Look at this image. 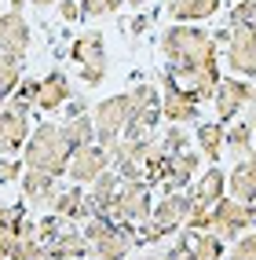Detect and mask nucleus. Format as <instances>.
I'll use <instances>...</instances> for the list:
<instances>
[{"mask_svg":"<svg viewBox=\"0 0 256 260\" xmlns=\"http://www.w3.org/2000/svg\"><path fill=\"white\" fill-rule=\"evenodd\" d=\"M59 15H62L66 22H81V19H84V15H81V4H77V0H59Z\"/></svg>","mask_w":256,"mask_h":260,"instance_id":"e433bc0d","label":"nucleus"},{"mask_svg":"<svg viewBox=\"0 0 256 260\" xmlns=\"http://www.w3.org/2000/svg\"><path fill=\"white\" fill-rule=\"evenodd\" d=\"M227 190H231L234 202L256 205V161L252 158H242V161L227 172Z\"/></svg>","mask_w":256,"mask_h":260,"instance_id":"4be33fe9","label":"nucleus"},{"mask_svg":"<svg viewBox=\"0 0 256 260\" xmlns=\"http://www.w3.org/2000/svg\"><path fill=\"white\" fill-rule=\"evenodd\" d=\"M161 260H194V253H191V238H179L172 249H168Z\"/></svg>","mask_w":256,"mask_h":260,"instance_id":"c9c22d12","label":"nucleus"},{"mask_svg":"<svg viewBox=\"0 0 256 260\" xmlns=\"http://www.w3.org/2000/svg\"><path fill=\"white\" fill-rule=\"evenodd\" d=\"M224 190H227V172H220V165L205 169L201 176L187 187V223L183 228L187 231H205L209 228V213H212V205L224 198Z\"/></svg>","mask_w":256,"mask_h":260,"instance_id":"20e7f679","label":"nucleus"},{"mask_svg":"<svg viewBox=\"0 0 256 260\" xmlns=\"http://www.w3.org/2000/svg\"><path fill=\"white\" fill-rule=\"evenodd\" d=\"M51 213L55 216H62V220H92V213H88V198H84V190H81V183H74V187H62L59 194H55V202H51Z\"/></svg>","mask_w":256,"mask_h":260,"instance_id":"5701e85b","label":"nucleus"},{"mask_svg":"<svg viewBox=\"0 0 256 260\" xmlns=\"http://www.w3.org/2000/svg\"><path fill=\"white\" fill-rule=\"evenodd\" d=\"M81 231L92 260H128V253L139 246V228H121L110 216H92Z\"/></svg>","mask_w":256,"mask_h":260,"instance_id":"7ed1b4c3","label":"nucleus"},{"mask_svg":"<svg viewBox=\"0 0 256 260\" xmlns=\"http://www.w3.org/2000/svg\"><path fill=\"white\" fill-rule=\"evenodd\" d=\"M234 4H238V0H234Z\"/></svg>","mask_w":256,"mask_h":260,"instance_id":"09e8293b","label":"nucleus"},{"mask_svg":"<svg viewBox=\"0 0 256 260\" xmlns=\"http://www.w3.org/2000/svg\"><path fill=\"white\" fill-rule=\"evenodd\" d=\"M37 84L41 77H22V84L11 92V107H19V110H37Z\"/></svg>","mask_w":256,"mask_h":260,"instance_id":"7c9ffc66","label":"nucleus"},{"mask_svg":"<svg viewBox=\"0 0 256 260\" xmlns=\"http://www.w3.org/2000/svg\"><path fill=\"white\" fill-rule=\"evenodd\" d=\"M224 136H227V128L220 125V121H201L198 125V132H194V140H198V154L205 161H220V154H224Z\"/></svg>","mask_w":256,"mask_h":260,"instance_id":"393cba45","label":"nucleus"},{"mask_svg":"<svg viewBox=\"0 0 256 260\" xmlns=\"http://www.w3.org/2000/svg\"><path fill=\"white\" fill-rule=\"evenodd\" d=\"M106 169H110V150L99 147V143H88V147H81L77 154H70V169H66V176L84 187V183L99 180V172H106Z\"/></svg>","mask_w":256,"mask_h":260,"instance_id":"2eb2a0df","label":"nucleus"},{"mask_svg":"<svg viewBox=\"0 0 256 260\" xmlns=\"http://www.w3.org/2000/svg\"><path fill=\"white\" fill-rule=\"evenodd\" d=\"M117 190H121V176H117L114 169L99 172V180H92V190L84 198H88V213L92 216H110V205L117 198Z\"/></svg>","mask_w":256,"mask_h":260,"instance_id":"6ab92c4d","label":"nucleus"},{"mask_svg":"<svg viewBox=\"0 0 256 260\" xmlns=\"http://www.w3.org/2000/svg\"><path fill=\"white\" fill-rule=\"evenodd\" d=\"M0 260H8V256H4V253H0Z\"/></svg>","mask_w":256,"mask_h":260,"instance_id":"a18cd8bd","label":"nucleus"},{"mask_svg":"<svg viewBox=\"0 0 256 260\" xmlns=\"http://www.w3.org/2000/svg\"><path fill=\"white\" fill-rule=\"evenodd\" d=\"M158 150H165V154H179V150H187V132H183V125H172V128H168V132L161 136Z\"/></svg>","mask_w":256,"mask_h":260,"instance_id":"473e14b6","label":"nucleus"},{"mask_svg":"<svg viewBox=\"0 0 256 260\" xmlns=\"http://www.w3.org/2000/svg\"><path fill=\"white\" fill-rule=\"evenodd\" d=\"M26 231H33V223L26 220V209H22V205H8V202H0V238L26 235Z\"/></svg>","mask_w":256,"mask_h":260,"instance_id":"cd10ccee","label":"nucleus"},{"mask_svg":"<svg viewBox=\"0 0 256 260\" xmlns=\"http://www.w3.org/2000/svg\"><path fill=\"white\" fill-rule=\"evenodd\" d=\"M216 44H224V62L238 77H256V26H227L216 33Z\"/></svg>","mask_w":256,"mask_h":260,"instance_id":"39448f33","label":"nucleus"},{"mask_svg":"<svg viewBox=\"0 0 256 260\" xmlns=\"http://www.w3.org/2000/svg\"><path fill=\"white\" fill-rule=\"evenodd\" d=\"M41 260H51V256H48V253H44V256H41Z\"/></svg>","mask_w":256,"mask_h":260,"instance_id":"c03bdc74","label":"nucleus"},{"mask_svg":"<svg viewBox=\"0 0 256 260\" xmlns=\"http://www.w3.org/2000/svg\"><path fill=\"white\" fill-rule=\"evenodd\" d=\"M4 107H8V95H0V110H4Z\"/></svg>","mask_w":256,"mask_h":260,"instance_id":"a19ab883","label":"nucleus"},{"mask_svg":"<svg viewBox=\"0 0 256 260\" xmlns=\"http://www.w3.org/2000/svg\"><path fill=\"white\" fill-rule=\"evenodd\" d=\"M212 103H216V121H220V125H227V121H234L245 107H252L256 92H252V84H245L242 77H220Z\"/></svg>","mask_w":256,"mask_h":260,"instance_id":"9b49d317","label":"nucleus"},{"mask_svg":"<svg viewBox=\"0 0 256 260\" xmlns=\"http://www.w3.org/2000/svg\"><path fill=\"white\" fill-rule=\"evenodd\" d=\"M70 99H74V84H70V77H66L62 70H51V74L41 77V84H37V110L55 114Z\"/></svg>","mask_w":256,"mask_h":260,"instance_id":"a211bd4d","label":"nucleus"},{"mask_svg":"<svg viewBox=\"0 0 256 260\" xmlns=\"http://www.w3.org/2000/svg\"><path fill=\"white\" fill-rule=\"evenodd\" d=\"M26 165L15 161V158H0V183H11V180H22Z\"/></svg>","mask_w":256,"mask_h":260,"instance_id":"f704fd0d","label":"nucleus"},{"mask_svg":"<svg viewBox=\"0 0 256 260\" xmlns=\"http://www.w3.org/2000/svg\"><path fill=\"white\" fill-rule=\"evenodd\" d=\"M161 59L165 74L191 95L198 107L216 95L220 66H216V37L201 26H168L161 33Z\"/></svg>","mask_w":256,"mask_h":260,"instance_id":"f257e3e1","label":"nucleus"},{"mask_svg":"<svg viewBox=\"0 0 256 260\" xmlns=\"http://www.w3.org/2000/svg\"><path fill=\"white\" fill-rule=\"evenodd\" d=\"M22 84V59L8 55V51H0V95H8Z\"/></svg>","mask_w":256,"mask_h":260,"instance_id":"c756f323","label":"nucleus"},{"mask_svg":"<svg viewBox=\"0 0 256 260\" xmlns=\"http://www.w3.org/2000/svg\"><path fill=\"white\" fill-rule=\"evenodd\" d=\"M249 158H252V161H256V147H252V154H249Z\"/></svg>","mask_w":256,"mask_h":260,"instance_id":"79ce46f5","label":"nucleus"},{"mask_svg":"<svg viewBox=\"0 0 256 260\" xmlns=\"http://www.w3.org/2000/svg\"><path fill=\"white\" fill-rule=\"evenodd\" d=\"M224 0H168V19L179 26H194V22H209L220 11Z\"/></svg>","mask_w":256,"mask_h":260,"instance_id":"aec40b11","label":"nucleus"},{"mask_svg":"<svg viewBox=\"0 0 256 260\" xmlns=\"http://www.w3.org/2000/svg\"><path fill=\"white\" fill-rule=\"evenodd\" d=\"M29 110H19V107H8L0 110V158H15L26 140H29Z\"/></svg>","mask_w":256,"mask_h":260,"instance_id":"f8f14e48","label":"nucleus"},{"mask_svg":"<svg viewBox=\"0 0 256 260\" xmlns=\"http://www.w3.org/2000/svg\"><path fill=\"white\" fill-rule=\"evenodd\" d=\"M84 19H99V15H114L117 8H125L128 0H77Z\"/></svg>","mask_w":256,"mask_h":260,"instance_id":"2f4dec72","label":"nucleus"},{"mask_svg":"<svg viewBox=\"0 0 256 260\" xmlns=\"http://www.w3.org/2000/svg\"><path fill=\"white\" fill-rule=\"evenodd\" d=\"M158 81H161V117L172 121V125H187V121H194V117H198V103L187 95L165 70H161Z\"/></svg>","mask_w":256,"mask_h":260,"instance_id":"4468645a","label":"nucleus"},{"mask_svg":"<svg viewBox=\"0 0 256 260\" xmlns=\"http://www.w3.org/2000/svg\"><path fill=\"white\" fill-rule=\"evenodd\" d=\"M70 59L77 62V77L84 84H102L106 77V41L99 29H84L70 44Z\"/></svg>","mask_w":256,"mask_h":260,"instance_id":"0eeeda50","label":"nucleus"},{"mask_svg":"<svg viewBox=\"0 0 256 260\" xmlns=\"http://www.w3.org/2000/svg\"><path fill=\"white\" fill-rule=\"evenodd\" d=\"M252 92H256V84H252Z\"/></svg>","mask_w":256,"mask_h":260,"instance_id":"49530a36","label":"nucleus"},{"mask_svg":"<svg viewBox=\"0 0 256 260\" xmlns=\"http://www.w3.org/2000/svg\"><path fill=\"white\" fill-rule=\"evenodd\" d=\"M29 4L37 8V11H44V8H59V0H29Z\"/></svg>","mask_w":256,"mask_h":260,"instance_id":"58836bf2","label":"nucleus"},{"mask_svg":"<svg viewBox=\"0 0 256 260\" xmlns=\"http://www.w3.org/2000/svg\"><path fill=\"white\" fill-rule=\"evenodd\" d=\"M139 260H158V256H139Z\"/></svg>","mask_w":256,"mask_h":260,"instance_id":"37998d69","label":"nucleus"},{"mask_svg":"<svg viewBox=\"0 0 256 260\" xmlns=\"http://www.w3.org/2000/svg\"><path fill=\"white\" fill-rule=\"evenodd\" d=\"M147 26H150V19H147V15H139V19L132 22V33H147Z\"/></svg>","mask_w":256,"mask_h":260,"instance_id":"4c0bfd02","label":"nucleus"},{"mask_svg":"<svg viewBox=\"0 0 256 260\" xmlns=\"http://www.w3.org/2000/svg\"><path fill=\"white\" fill-rule=\"evenodd\" d=\"M150 213H154L150 183L147 180L121 183V190H117V198L110 205V220L121 223V228H143V223H150Z\"/></svg>","mask_w":256,"mask_h":260,"instance_id":"423d86ee","label":"nucleus"},{"mask_svg":"<svg viewBox=\"0 0 256 260\" xmlns=\"http://www.w3.org/2000/svg\"><path fill=\"white\" fill-rule=\"evenodd\" d=\"M143 4H150V0H128V8H143Z\"/></svg>","mask_w":256,"mask_h":260,"instance_id":"ea45409f","label":"nucleus"},{"mask_svg":"<svg viewBox=\"0 0 256 260\" xmlns=\"http://www.w3.org/2000/svg\"><path fill=\"white\" fill-rule=\"evenodd\" d=\"M62 140H66V147H70V154H77L81 147L95 143V121H92V114L66 117V125H62Z\"/></svg>","mask_w":256,"mask_h":260,"instance_id":"bb28decb","label":"nucleus"},{"mask_svg":"<svg viewBox=\"0 0 256 260\" xmlns=\"http://www.w3.org/2000/svg\"><path fill=\"white\" fill-rule=\"evenodd\" d=\"M231 260H256V231H245L242 238L234 242Z\"/></svg>","mask_w":256,"mask_h":260,"instance_id":"72a5a7b5","label":"nucleus"},{"mask_svg":"<svg viewBox=\"0 0 256 260\" xmlns=\"http://www.w3.org/2000/svg\"><path fill=\"white\" fill-rule=\"evenodd\" d=\"M29 44H33V29H29V22H26V15H22L19 8L0 11V51L22 59L26 51H29Z\"/></svg>","mask_w":256,"mask_h":260,"instance_id":"ddd939ff","label":"nucleus"},{"mask_svg":"<svg viewBox=\"0 0 256 260\" xmlns=\"http://www.w3.org/2000/svg\"><path fill=\"white\" fill-rule=\"evenodd\" d=\"M44 253L51 260H84L88 256V242H84V231L74 220H62V228L44 242Z\"/></svg>","mask_w":256,"mask_h":260,"instance_id":"dca6fc26","label":"nucleus"},{"mask_svg":"<svg viewBox=\"0 0 256 260\" xmlns=\"http://www.w3.org/2000/svg\"><path fill=\"white\" fill-rule=\"evenodd\" d=\"M252 136H256V107H249V114L242 117V121H234V125L227 128V136H224V150H231L238 161L242 158H249L252 154Z\"/></svg>","mask_w":256,"mask_h":260,"instance_id":"412c9836","label":"nucleus"},{"mask_svg":"<svg viewBox=\"0 0 256 260\" xmlns=\"http://www.w3.org/2000/svg\"><path fill=\"white\" fill-rule=\"evenodd\" d=\"M0 4H4V0H0Z\"/></svg>","mask_w":256,"mask_h":260,"instance_id":"de8ad7c7","label":"nucleus"},{"mask_svg":"<svg viewBox=\"0 0 256 260\" xmlns=\"http://www.w3.org/2000/svg\"><path fill=\"white\" fill-rule=\"evenodd\" d=\"M22 165L37 169V172H48V176H55V180L66 176V169H70V147L62 140V125L41 121V125L29 132L26 147H22Z\"/></svg>","mask_w":256,"mask_h":260,"instance_id":"f03ea898","label":"nucleus"},{"mask_svg":"<svg viewBox=\"0 0 256 260\" xmlns=\"http://www.w3.org/2000/svg\"><path fill=\"white\" fill-rule=\"evenodd\" d=\"M59 180L55 176H48V172H37V169H26L22 172V194L26 202H37V205H51L59 194Z\"/></svg>","mask_w":256,"mask_h":260,"instance_id":"b1692460","label":"nucleus"},{"mask_svg":"<svg viewBox=\"0 0 256 260\" xmlns=\"http://www.w3.org/2000/svg\"><path fill=\"white\" fill-rule=\"evenodd\" d=\"M187 223V194L176 190V194H165L150 213V223L139 228V246L143 242H158V238H168L172 231H179Z\"/></svg>","mask_w":256,"mask_h":260,"instance_id":"9d476101","label":"nucleus"},{"mask_svg":"<svg viewBox=\"0 0 256 260\" xmlns=\"http://www.w3.org/2000/svg\"><path fill=\"white\" fill-rule=\"evenodd\" d=\"M201 154L198 150H191V147H187V150H179V154H172V158H168V172H165V190H168V194H176V190H187V187H191L194 180H198V172H201Z\"/></svg>","mask_w":256,"mask_h":260,"instance_id":"f3484780","label":"nucleus"},{"mask_svg":"<svg viewBox=\"0 0 256 260\" xmlns=\"http://www.w3.org/2000/svg\"><path fill=\"white\" fill-rule=\"evenodd\" d=\"M205 231H212L220 238H242L245 231H256V205L234 202L231 194L220 198L212 205V213H209V228Z\"/></svg>","mask_w":256,"mask_h":260,"instance_id":"6e6552de","label":"nucleus"},{"mask_svg":"<svg viewBox=\"0 0 256 260\" xmlns=\"http://www.w3.org/2000/svg\"><path fill=\"white\" fill-rule=\"evenodd\" d=\"M0 253L8 260H41L44 256V246L37 231H26V235H11V238H0Z\"/></svg>","mask_w":256,"mask_h":260,"instance_id":"a878e982","label":"nucleus"},{"mask_svg":"<svg viewBox=\"0 0 256 260\" xmlns=\"http://www.w3.org/2000/svg\"><path fill=\"white\" fill-rule=\"evenodd\" d=\"M191 253L194 260H224V238L212 231H198L191 238Z\"/></svg>","mask_w":256,"mask_h":260,"instance_id":"c85d7f7f","label":"nucleus"},{"mask_svg":"<svg viewBox=\"0 0 256 260\" xmlns=\"http://www.w3.org/2000/svg\"><path fill=\"white\" fill-rule=\"evenodd\" d=\"M132 95L121 92V95H106V99H99V107L92 110V121H95V143L99 147H110L121 140V132L128 125V117H132Z\"/></svg>","mask_w":256,"mask_h":260,"instance_id":"1a4fd4ad","label":"nucleus"}]
</instances>
